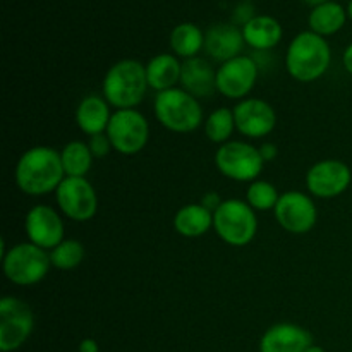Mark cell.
I'll return each mask as SVG.
<instances>
[{
	"mask_svg": "<svg viewBox=\"0 0 352 352\" xmlns=\"http://www.w3.org/2000/svg\"><path fill=\"white\" fill-rule=\"evenodd\" d=\"M65 179L60 153L50 146H34L23 153L16 165V182L30 196L57 191Z\"/></svg>",
	"mask_w": 352,
	"mask_h": 352,
	"instance_id": "6da1fadb",
	"label": "cell"
},
{
	"mask_svg": "<svg viewBox=\"0 0 352 352\" xmlns=\"http://www.w3.org/2000/svg\"><path fill=\"white\" fill-rule=\"evenodd\" d=\"M332 52L329 41L313 31H302L291 41L285 55L289 74L302 82L322 78L330 67Z\"/></svg>",
	"mask_w": 352,
	"mask_h": 352,
	"instance_id": "7a4b0ae2",
	"label": "cell"
},
{
	"mask_svg": "<svg viewBox=\"0 0 352 352\" xmlns=\"http://www.w3.org/2000/svg\"><path fill=\"white\" fill-rule=\"evenodd\" d=\"M148 88L146 65L138 60H120L109 69L103 79V96L116 109H133Z\"/></svg>",
	"mask_w": 352,
	"mask_h": 352,
	"instance_id": "3957f363",
	"label": "cell"
},
{
	"mask_svg": "<svg viewBox=\"0 0 352 352\" xmlns=\"http://www.w3.org/2000/svg\"><path fill=\"white\" fill-rule=\"evenodd\" d=\"M155 116L162 126L174 133H191L203 122V110L198 98L181 88L158 93L155 98Z\"/></svg>",
	"mask_w": 352,
	"mask_h": 352,
	"instance_id": "277c9868",
	"label": "cell"
},
{
	"mask_svg": "<svg viewBox=\"0 0 352 352\" xmlns=\"http://www.w3.org/2000/svg\"><path fill=\"white\" fill-rule=\"evenodd\" d=\"M213 227L223 243L230 246H246L258 230L253 208L241 199H226L213 212Z\"/></svg>",
	"mask_w": 352,
	"mask_h": 352,
	"instance_id": "5b68a950",
	"label": "cell"
},
{
	"mask_svg": "<svg viewBox=\"0 0 352 352\" xmlns=\"http://www.w3.org/2000/svg\"><path fill=\"white\" fill-rule=\"evenodd\" d=\"M50 263V256L43 248L33 243L16 244L2 258L3 274L16 285H33L43 280Z\"/></svg>",
	"mask_w": 352,
	"mask_h": 352,
	"instance_id": "8992f818",
	"label": "cell"
},
{
	"mask_svg": "<svg viewBox=\"0 0 352 352\" xmlns=\"http://www.w3.org/2000/svg\"><path fill=\"white\" fill-rule=\"evenodd\" d=\"M107 136L116 151L122 155H136L146 146L150 126L143 113H140L138 110H117L110 117Z\"/></svg>",
	"mask_w": 352,
	"mask_h": 352,
	"instance_id": "52a82bcc",
	"label": "cell"
},
{
	"mask_svg": "<svg viewBox=\"0 0 352 352\" xmlns=\"http://www.w3.org/2000/svg\"><path fill=\"white\" fill-rule=\"evenodd\" d=\"M263 164L260 150L244 141H227L215 153L217 168L234 181H256Z\"/></svg>",
	"mask_w": 352,
	"mask_h": 352,
	"instance_id": "ba28073f",
	"label": "cell"
},
{
	"mask_svg": "<svg viewBox=\"0 0 352 352\" xmlns=\"http://www.w3.org/2000/svg\"><path fill=\"white\" fill-rule=\"evenodd\" d=\"M34 327L30 306L17 298L0 299V351L10 352L23 346Z\"/></svg>",
	"mask_w": 352,
	"mask_h": 352,
	"instance_id": "9c48e42d",
	"label": "cell"
},
{
	"mask_svg": "<svg viewBox=\"0 0 352 352\" xmlns=\"http://www.w3.org/2000/svg\"><path fill=\"white\" fill-rule=\"evenodd\" d=\"M57 203L65 217L76 222L93 219L98 208V198L91 182L85 177H65L55 191Z\"/></svg>",
	"mask_w": 352,
	"mask_h": 352,
	"instance_id": "30bf717a",
	"label": "cell"
},
{
	"mask_svg": "<svg viewBox=\"0 0 352 352\" xmlns=\"http://www.w3.org/2000/svg\"><path fill=\"white\" fill-rule=\"evenodd\" d=\"M275 219L287 232L306 234L315 227L318 212L309 196L299 191H287L278 198Z\"/></svg>",
	"mask_w": 352,
	"mask_h": 352,
	"instance_id": "8fae6325",
	"label": "cell"
},
{
	"mask_svg": "<svg viewBox=\"0 0 352 352\" xmlns=\"http://www.w3.org/2000/svg\"><path fill=\"white\" fill-rule=\"evenodd\" d=\"M258 79V64L248 55L223 62L217 71V89L232 100L244 98Z\"/></svg>",
	"mask_w": 352,
	"mask_h": 352,
	"instance_id": "7c38bea8",
	"label": "cell"
},
{
	"mask_svg": "<svg viewBox=\"0 0 352 352\" xmlns=\"http://www.w3.org/2000/svg\"><path fill=\"white\" fill-rule=\"evenodd\" d=\"M351 168L340 160H322L306 175V186L318 198H336L351 184Z\"/></svg>",
	"mask_w": 352,
	"mask_h": 352,
	"instance_id": "4fadbf2b",
	"label": "cell"
},
{
	"mask_svg": "<svg viewBox=\"0 0 352 352\" xmlns=\"http://www.w3.org/2000/svg\"><path fill=\"white\" fill-rule=\"evenodd\" d=\"M234 120L241 134L256 140L275 129L277 116L270 103L260 98H248L234 107Z\"/></svg>",
	"mask_w": 352,
	"mask_h": 352,
	"instance_id": "5bb4252c",
	"label": "cell"
},
{
	"mask_svg": "<svg viewBox=\"0 0 352 352\" xmlns=\"http://www.w3.org/2000/svg\"><path fill=\"white\" fill-rule=\"evenodd\" d=\"M24 229L31 243L43 250H54L64 241V223L58 213L47 205H36L28 212Z\"/></svg>",
	"mask_w": 352,
	"mask_h": 352,
	"instance_id": "9a60e30c",
	"label": "cell"
},
{
	"mask_svg": "<svg viewBox=\"0 0 352 352\" xmlns=\"http://www.w3.org/2000/svg\"><path fill=\"white\" fill-rule=\"evenodd\" d=\"M311 333L294 323H277L263 333L260 352H305L313 346Z\"/></svg>",
	"mask_w": 352,
	"mask_h": 352,
	"instance_id": "2e32d148",
	"label": "cell"
},
{
	"mask_svg": "<svg viewBox=\"0 0 352 352\" xmlns=\"http://www.w3.org/2000/svg\"><path fill=\"white\" fill-rule=\"evenodd\" d=\"M243 30L234 24H215L205 34V48L212 58L219 62H227L239 57L244 47Z\"/></svg>",
	"mask_w": 352,
	"mask_h": 352,
	"instance_id": "e0dca14e",
	"label": "cell"
},
{
	"mask_svg": "<svg viewBox=\"0 0 352 352\" xmlns=\"http://www.w3.org/2000/svg\"><path fill=\"white\" fill-rule=\"evenodd\" d=\"M181 85L182 89H186L195 98L212 96L217 89V72L205 58H188L182 64Z\"/></svg>",
	"mask_w": 352,
	"mask_h": 352,
	"instance_id": "ac0fdd59",
	"label": "cell"
},
{
	"mask_svg": "<svg viewBox=\"0 0 352 352\" xmlns=\"http://www.w3.org/2000/svg\"><path fill=\"white\" fill-rule=\"evenodd\" d=\"M110 117H112V113L109 110V102L96 95L82 98L78 110H76L78 127L89 136L103 134V131H107V127H109Z\"/></svg>",
	"mask_w": 352,
	"mask_h": 352,
	"instance_id": "d6986e66",
	"label": "cell"
},
{
	"mask_svg": "<svg viewBox=\"0 0 352 352\" xmlns=\"http://www.w3.org/2000/svg\"><path fill=\"white\" fill-rule=\"evenodd\" d=\"M243 36L254 50H270L282 40V26L272 16H254L243 24Z\"/></svg>",
	"mask_w": 352,
	"mask_h": 352,
	"instance_id": "ffe728a7",
	"label": "cell"
},
{
	"mask_svg": "<svg viewBox=\"0 0 352 352\" xmlns=\"http://www.w3.org/2000/svg\"><path fill=\"white\" fill-rule=\"evenodd\" d=\"M181 74L182 64L175 55L170 54L157 55L146 65L148 86L157 89L158 93L175 88V85L181 81Z\"/></svg>",
	"mask_w": 352,
	"mask_h": 352,
	"instance_id": "44dd1931",
	"label": "cell"
},
{
	"mask_svg": "<svg viewBox=\"0 0 352 352\" xmlns=\"http://www.w3.org/2000/svg\"><path fill=\"white\" fill-rule=\"evenodd\" d=\"M210 227H213V212L201 203L182 206L174 217V229L184 237L203 236L208 232Z\"/></svg>",
	"mask_w": 352,
	"mask_h": 352,
	"instance_id": "7402d4cb",
	"label": "cell"
},
{
	"mask_svg": "<svg viewBox=\"0 0 352 352\" xmlns=\"http://www.w3.org/2000/svg\"><path fill=\"white\" fill-rule=\"evenodd\" d=\"M347 21V10L337 2H325L313 7L309 14V28L320 36H330L344 28Z\"/></svg>",
	"mask_w": 352,
	"mask_h": 352,
	"instance_id": "603a6c76",
	"label": "cell"
},
{
	"mask_svg": "<svg viewBox=\"0 0 352 352\" xmlns=\"http://www.w3.org/2000/svg\"><path fill=\"white\" fill-rule=\"evenodd\" d=\"M170 47L175 55L188 58L196 57L203 47H205V34L196 24L182 23L172 30Z\"/></svg>",
	"mask_w": 352,
	"mask_h": 352,
	"instance_id": "cb8c5ba5",
	"label": "cell"
},
{
	"mask_svg": "<svg viewBox=\"0 0 352 352\" xmlns=\"http://www.w3.org/2000/svg\"><path fill=\"white\" fill-rule=\"evenodd\" d=\"M65 177H85L91 168L93 153L82 141H71L60 153Z\"/></svg>",
	"mask_w": 352,
	"mask_h": 352,
	"instance_id": "d4e9b609",
	"label": "cell"
},
{
	"mask_svg": "<svg viewBox=\"0 0 352 352\" xmlns=\"http://www.w3.org/2000/svg\"><path fill=\"white\" fill-rule=\"evenodd\" d=\"M236 127L234 120V110L230 109H217L206 119L205 133L213 143L226 144L227 140L232 136V131Z\"/></svg>",
	"mask_w": 352,
	"mask_h": 352,
	"instance_id": "484cf974",
	"label": "cell"
},
{
	"mask_svg": "<svg viewBox=\"0 0 352 352\" xmlns=\"http://www.w3.org/2000/svg\"><path fill=\"white\" fill-rule=\"evenodd\" d=\"M82 258H85V248L76 239L62 241L50 253L52 265L60 268V270H72L78 265H81Z\"/></svg>",
	"mask_w": 352,
	"mask_h": 352,
	"instance_id": "4316f807",
	"label": "cell"
},
{
	"mask_svg": "<svg viewBox=\"0 0 352 352\" xmlns=\"http://www.w3.org/2000/svg\"><path fill=\"white\" fill-rule=\"evenodd\" d=\"M278 192L274 184L267 181H253L248 188V205L253 210H261L267 212L277 206L278 203Z\"/></svg>",
	"mask_w": 352,
	"mask_h": 352,
	"instance_id": "83f0119b",
	"label": "cell"
},
{
	"mask_svg": "<svg viewBox=\"0 0 352 352\" xmlns=\"http://www.w3.org/2000/svg\"><path fill=\"white\" fill-rule=\"evenodd\" d=\"M89 150H91L93 157H105L109 155L110 148H112V143H110L109 136L107 134H96V136H91L88 143Z\"/></svg>",
	"mask_w": 352,
	"mask_h": 352,
	"instance_id": "f1b7e54d",
	"label": "cell"
},
{
	"mask_svg": "<svg viewBox=\"0 0 352 352\" xmlns=\"http://www.w3.org/2000/svg\"><path fill=\"white\" fill-rule=\"evenodd\" d=\"M258 150H260V155L261 158H263V162H270L277 157V146L272 143H263Z\"/></svg>",
	"mask_w": 352,
	"mask_h": 352,
	"instance_id": "f546056e",
	"label": "cell"
},
{
	"mask_svg": "<svg viewBox=\"0 0 352 352\" xmlns=\"http://www.w3.org/2000/svg\"><path fill=\"white\" fill-rule=\"evenodd\" d=\"M220 203L222 201H220V198L217 192H208V195L203 196V199H201V205L206 206L210 212H215V210L220 206Z\"/></svg>",
	"mask_w": 352,
	"mask_h": 352,
	"instance_id": "4dcf8cb0",
	"label": "cell"
},
{
	"mask_svg": "<svg viewBox=\"0 0 352 352\" xmlns=\"http://www.w3.org/2000/svg\"><path fill=\"white\" fill-rule=\"evenodd\" d=\"M79 352H98V344L93 339H85L79 344Z\"/></svg>",
	"mask_w": 352,
	"mask_h": 352,
	"instance_id": "1f68e13d",
	"label": "cell"
},
{
	"mask_svg": "<svg viewBox=\"0 0 352 352\" xmlns=\"http://www.w3.org/2000/svg\"><path fill=\"white\" fill-rule=\"evenodd\" d=\"M344 67H346L349 74H352V43L344 52Z\"/></svg>",
	"mask_w": 352,
	"mask_h": 352,
	"instance_id": "d6a6232c",
	"label": "cell"
},
{
	"mask_svg": "<svg viewBox=\"0 0 352 352\" xmlns=\"http://www.w3.org/2000/svg\"><path fill=\"white\" fill-rule=\"evenodd\" d=\"M305 2H308V3H309V6L316 7V6H322V3L329 2V0H305Z\"/></svg>",
	"mask_w": 352,
	"mask_h": 352,
	"instance_id": "836d02e7",
	"label": "cell"
},
{
	"mask_svg": "<svg viewBox=\"0 0 352 352\" xmlns=\"http://www.w3.org/2000/svg\"><path fill=\"white\" fill-rule=\"evenodd\" d=\"M305 352H327V351L322 349V347H318V346H311V347H308Z\"/></svg>",
	"mask_w": 352,
	"mask_h": 352,
	"instance_id": "e575fe53",
	"label": "cell"
},
{
	"mask_svg": "<svg viewBox=\"0 0 352 352\" xmlns=\"http://www.w3.org/2000/svg\"><path fill=\"white\" fill-rule=\"evenodd\" d=\"M347 16L352 21V0H349V6H347Z\"/></svg>",
	"mask_w": 352,
	"mask_h": 352,
	"instance_id": "d590c367",
	"label": "cell"
}]
</instances>
